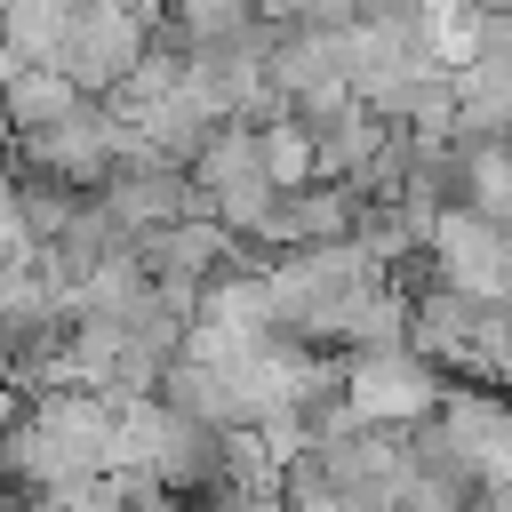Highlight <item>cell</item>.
Returning <instances> with one entry per match:
<instances>
[{
    "label": "cell",
    "mask_w": 512,
    "mask_h": 512,
    "mask_svg": "<svg viewBox=\"0 0 512 512\" xmlns=\"http://www.w3.org/2000/svg\"><path fill=\"white\" fill-rule=\"evenodd\" d=\"M304 8H312V0H264V16H272V24H296Z\"/></svg>",
    "instance_id": "13"
},
{
    "label": "cell",
    "mask_w": 512,
    "mask_h": 512,
    "mask_svg": "<svg viewBox=\"0 0 512 512\" xmlns=\"http://www.w3.org/2000/svg\"><path fill=\"white\" fill-rule=\"evenodd\" d=\"M88 104V88L64 72V64H32V56H8V112L16 128H56Z\"/></svg>",
    "instance_id": "8"
},
{
    "label": "cell",
    "mask_w": 512,
    "mask_h": 512,
    "mask_svg": "<svg viewBox=\"0 0 512 512\" xmlns=\"http://www.w3.org/2000/svg\"><path fill=\"white\" fill-rule=\"evenodd\" d=\"M432 280L472 288V296H512V232H504L496 216H480L472 200L440 208V232H432Z\"/></svg>",
    "instance_id": "5"
},
{
    "label": "cell",
    "mask_w": 512,
    "mask_h": 512,
    "mask_svg": "<svg viewBox=\"0 0 512 512\" xmlns=\"http://www.w3.org/2000/svg\"><path fill=\"white\" fill-rule=\"evenodd\" d=\"M144 48H152V24H144V16H128L120 0H80L72 24H64L56 64H64L88 96H112V88L144 64Z\"/></svg>",
    "instance_id": "4"
},
{
    "label": "cell",
    "mask_w": 512,
    "mask_h": 512,
    "mask_svg": "<svg viewBox=\"0 0 512 512\" xmlns=\"http://www.w3.org/2000/svg\"><path fill=\"white\" fill-rule=\"evenodd\" d=\"M8 464L24 488H80V480L112 472V392L40 384L32 400H16Z\"/></svg>",
    "instance_id": "1"
},
{
    "label": "cell",
    "mask_w": 512,
    "mask_h": 512,
    "mask_svg": "<svg viewBox=\"0 0 512 512\" xmlns=\"http://www.w3.org/2000/svg\"><path fill=\"white\" fill-rule=\"evenodd\" d=\"M384 280V256L352 232V240H312V248H280L264 264V288H272V328L280 336H304V344H336L344 336V312L352 296Z\"/></svg>",
    "instance_id": "2"
},
{
    "label": "cell",
    "mask_w": 512,
    "mask_h": 512,
    "mask_svg": "<svg viewBox=\"0 0 512 512\" xmlns=\"http://www.w3.org/2000/svg\"><path fill=\"white\" fill-rule=\"evenodd\" d=\"M440 432L456 440V456L480 472V480H512V408L496 392H448L440 400Z\"/></svg>",
    "instance_id": "7"
},
{
    "label": "cell",
    "mask_w": 512,
    "mask_h": 512,
    "mask_svg": "<svg viewBox=\"0 0 512 512\" xmlns=\"http://www.w3.org/2000/svg\"><path fill=\"white\" fill-rule=\"evenodd\" d=\"M136 248H144L152 280H224V272H240V248L248 240L224 216H176V224L144 232Z\"/></svg>",
    "instance_id": "6"
},
{
    "label": "cell",
    "mask_w": 512,
    "mask_h": 512,
    "mask_svg": "<svg viewBox=\"0 0 512 512\" xmlns=\"http://www.w3.org/2000/svg\"><path fill=\"white\" fill-rule=\"evenodd\" d=\"M256 24H264V0H176L152 40H168V48L192 56L200 40H240V32H256Z\"/></svg>",
    "instance_id": "11"
},
{
    "label": "cell",
    "mask_w": 512,
    "mask_h": 512,
    "mask_svg": "<svg viewBox=\"0 0 512 512\" xmlns=\"http://www.w3.org/2000/svg\"><path fill=\"white\" fill-rule=\"evenodd\" d=\"M456 192L480 216L512 224V136H488V144H464L456 136Z\"/></svg>",
    "instance_id": "10"
},
{
    "label": "cell",
    "mask_w": 512,
    "mask_h": 512,
    "mask_svg": "<svg viewBox=\"0 0 512 512\" xmlns=\"http://www.w3.org/2000/svg\"><path fill=\"white\" fill-rule=\"evenodd\" d=\"M344 400L368 424H424L448 400V368L416 344H376V352H344Z\"/></svg>",
    "instance_id": "3"
},
{
    "label": "cell",
    "mask_w": 512,
    "mask_h": 512,
    "mask_svg": "<svg viewBox=\"0 0 512 512\" xmlns=\"http://www.w3.org/2000/svg\"><path fill=\"white\" fill-rule=\"evenodd\" d=\"M456 96H464V120H456L464 144L512 136V56H480V64H464V72H456Z\"/></svg>",
    "instance_id": "9"
},
{
    "label": "cell",
    "mask_w": 512,
    "mask_h": 512,
    "mask_svg": "<svg viewBox=\"0 0 512 512\" xmlns=\"http://www.w3.org/2000/svg\"><path fill=\"white\" fill-rule=\"evenodd\" d=\"M256 128H264V168H272L280 184H320V136H312L304 112H272V120H256Z\"/></svg>",
    "instance_id": "12"
}]
</instances>
